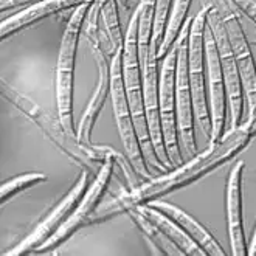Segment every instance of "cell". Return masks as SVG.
<instances>
[{"mask_svg": "<svg viewBox=\"0 0 256 256\" xmlns=\"http://www.w3.org/2000/svg\"><path fill=\"white\" fill-rule=\"evenodd\" d=\"M252 140L253 138L244 122L238 128H230L228 132L222 135L220 140L208 143L204 152L194 156L190 160H185L180 166H176L168 172L142 182L126 194L112 199L109 204L98 206L94 216L90 218L88 225L104 222L120 213H128L130 208L137 205L149 204L180 188L190 186L216 168L233 160L239 152L247 149Z\"/></svg>", "mask_w": 256, "mask_h": 256, "instance_id": "cell-1", "label": "cell"}, {"mask_svg": "<svg viewBox=\"0 0 256 256\" xmlns=\"http://www.w3.org/2000/svg\"><path fill=\"white\" fill-rule=\"evenodd\" d=\"M123 74H124V87L129 101V108L135 130L138 135V142L143 150V157L149 170L154 172L164 174L171 171L160 162L150 134L148 128V120L144 114V96H143V70L142 59L138 52V11L135 8L129 16V22L124 32V45H123Z\"/></svg>", "mask_w": 256, "mask_h": 256, "instance_id": "cell-2", "label": "cell"}, {"mask_svg": "<svg viewBox=\"0 0 256 256\" xmlns=\"http://www.w3.org/2000/svg\"><path fill=\"white\" fill-rule=\"evenodd\" d=\"M0 92L2 96L11 102L14 108H18L20 112H24L30 120L44 130V134L56 144L61 148L64 154H67L70 158L78 162L81 166L87 168L88 171L95 170L96 163H102L112 152V148L109 146H86L80 143L76 138H73L72 135L66 132L61 122L53 120L47 112H44L38 104L30 100L28 96L19 94L18 90H14L11 86H8L4 80L0 81Z\"/></svg>", "mask_w": 256, "mask_h": 256, "instance_id": "cell-3", "label": "cell"}, {"mask_svg": "<svg viewBox=\"0 0 256 256\" xmlns=\"http://www.w3.org/2000/svg\"><path fill=\"white\" fill-rule=\"evenodd\" d=\"M92 2L82 4L74 8L66 25L61 48H59L56 66V106L58 118L68 135L76 138V126L73 122V88H74V67H76V52L82 33L86 16Z\"/></svg>", "mask_w": 256, "mask_h": 256, "instance_id": "cell-4", "label": "cell"}, {"mask_svg": "<svg viewBox=\"0 0 256 256\" xmlns=\"http://www.w3.org/2000/svg\"><path fill=\"white\" fill-rule=\"evenodd\" d=\"M110 98L114 106V115L116 122V129L120 134V140L123 143L124 154L128 157L129 164L134 168L142 180H150V174L148 164L143 157V150L138 142V135L135 130V124L132 120L129 101L124 87V74H123V48H118L110 61Z\"/></svg>", "mask_w": 256, "mask_h": 256, "instance_id": "cell-5", "label": "cell"}, {"mask_svg": "<svg viewBox=\"0 0 256 256\" xmlns=\"http://www.w3.org/2000/svg\"><path fill=\"white\" fill-rule=\"evenodd\" d=\"M192 18L186 19L180 34L176 40L177 45V66H176V108H177V132L184 162L190 160L198 152V143L194 135V104L188 73V47L190 30Z\"/></svg>", "mask_w": 256, "mask_h": 256, "instance_id": "cell-6", "label": "cell"}, {"mask_svg": "<svg viewBox=\"0 0 256 256\" xmlns=\"http://www.w3.org/2000/svg\"><path fill=\"white\" fill-rule=\"evenodd\" d=\"M204 8L196 14L190 30V47H188V73L194 104L196 123L199 124L202 134L210 140L212 135V116L206 104V64H205V28L208 4L202 0Z\"/></svg>", "mask_w": 256, "mask_h": 256, "instance_id": "cell-7", "label": "cell"}, {"mask_svg": "<svg viewBox=\"0 0 256 256\" xmlns=\"http://www.w3.org/2000/svg\"><path fill=\"white\" fill-rule=\"evenodd\" d=\"M208 2L218 10L224 26L227 30L228 40L232 44V50L240 74V81H242L247 104V120H250L256 114V62L252 54L250 42L242 20H240V14L230 0H208Z\"/></svg>", "mask_w": 256, "mask_h": 256, "instance_id": "cell-8", "label": "cell"}, {"mask_svg": "<svg viewBox=\"0 0 256 256\" xmlns=\"http://www.w3.org/2000/svg\"><path fill=\"white\" fill-rule=\"evenodd\" d=\"M116 150L114 149L109 154V157L101 163V166L94 178V182L90 184L82 196V199L78 202V205L74 206V210L70 213V216L66 219V222L59 227L42 246L38 247L34 253H44V252H50L58 247H61L66 240H68L74 233L80 228H82L84 225H88L90 218L94 216L96 212V208L100 206V202L102 199L104 192L108 191L110 178L114 174L115 168V157H116Z\"/></svg>", "mask_w": 256, "mask_h": 256, "instance_id": "cell-9", "label": "cell"}, {"mask_svg": "<svg viewBox=\"0 0 256 256\" xmlns=\"http://www.w3.org/2000/svg\"><path fill=\"white\" fill-rule=\"evenodd\" d=\"M208 4V14H206V24L212 30L214 36L219 59H220V67L224 73V81H225V90H227V104L230 110V126L238 128L244 120V88L242 81H240V74L238 70L236 59L232 50V44L228 40L227 30L224 26V22L219 16L218 10Z\"/></svg>", "mask_w": 256, "mask_h": 256, "instance_id": "cell-10", "label": "cell"}, {"mask_svg": "<svg viewBox=\"0 0 256 256\" xmlns=\"http://www.w3.org/2000/svg\"><path fill=\"white\" fill-rule=\"evenodd\" d=\"M176 66H177V45L162 59V70L158 78V108L163 142L172 168L184 163L182 150L177 132V108H176Z\"/></svg>", "mask_w": 256, "mask_h": 256, "instance_id": "cell-11", "label": "cell"}, {"mask_svg": "<svg viewBox=\"0 0 256 256\" xmlns=\"http://www.w3.org/2000/svg\"><path fill=\"white\" fill-rule=\"evenodd\" d=\"M88 178H90L88 171H82L76 180V184H74L64 198L50 210L47 216H45L33 228V232L30 233L24 240H20L18 246H14L11 250L5 252L4 254L20 256V254L34 253L38 250V247L42 246L45 240H47L66 222V219L70 216L74 206H76L78 202L82 199V196L88 186Z\"/></svg>", "mask_w": 256, "mask_h": 256, "instance_id": "cell-12", "label": "cell"}, {"mask_svg": "<svg viewBox=\"0 0 256 256\" xmlns=\"http://www.w3.org/2000/svg\"><path fill=\"white\" fill-rule=\"evenodd\" d=\"M205 64L210 92V116H212V135L208 143H214L225 134V120H227V90H225L224 73L214 36L208 24L205 28Z\"/></svg>", "mask_w": 256, "mask_h": 256, "instance_id": "cell-13", "label": "cell"}, {"mask_svg": "<svg viewBox=\"0 0 256 256\" xmlns=\"http://www.w3.org/2000/svg\"><path fill=\"white\" fill-rule=\"evenodd\" d=\"M246 163L238 160L232 168L227 188H225V202H227V232L233 256H246L247 244L244 234V214H242V174Z\"/></svg>", "mask_w": 256, "mask_h": 256, "instance_id": "cell-14", "label": "cell"}, {"mask_svg": "<svg viewBox=\"0 0 256 256\" xmlns=\"http://www.w3.org/2000/svg\"><path fill=\"white\" fill-rule=\"evenodd\" d=\"M87 2H92V0H45V2L40 4L30 5L22 11L16 12L14 16L5 18L0 22V38H2V40H5L22 32V30L33 26L45 18L74 10Z\"/></svg>", "mask_w": 256, "mask_h": 256, "instance_id": "cell-15", "label": "cell"}, {"mask_svg": "<svg viewBox=\"0 0 256 256\" xmlns=\"http://www.w3.org/2000/svg\"><path fill=\"white\" fill-rule=\"evenodd\" d=\"M149 205L162 212L163 214H166L170 219H172L180 228H182L192 240H196L210 256H227V252L224 250V247L218 242L216 238L210 233L204 225L196 220L192 216H190L186 212H184L182 208H178L170 202L164 200H152L149 202Z\"/></svg>", "mask_w": 256, "mask_h": 256, "instance_id": "cell-16", "label": "cell"}, {"mask_svg": "<svg viewBox=\"0 0 256 256\" xmlns=\"http://www.w3.org/2000/svg\"><path fill=\"white\" fill-rule=\"evenodd\" d=\"M134 208H137L146 219H149L157 228H160L164 234H166L172 240V242L184 252V254H188V256H206V252L198 242H196V240H192L166 214H163L162 212H158V210L152 208L149 204H142V205H137Z\"/></svg>", "mask_w": 256, "mask_h": 256, "instance_id": "cell-17", "label": "cell"}, {"mask_svg": "<svg viewBox=\"0 0 256 256\" xmlns=\"http://www.w3.org/2000/svg\"><path fill=\"white\" fill-rule=\"evenodd\" d=\"M128 214L135 222V225L138 227V230L142 232V234L148 240L150 248H156L154 253L166 254V256H184V252L180 250L160 228H157L152 222H150L149 219H146L137 208H130L128 212Z\"/></svg>", "mask_w": 256, "mask_h": 256, "instance_id": "cell-18", "label": "cell"}, {"mask_svg": "<svg viewBox=\"0 0 256 256\" xmlns=\"http://www.w3.org/2000/svg\"><path fill=\"white\" fill-rule=\"evenodd\" d=\"M192 0H174L172 2V8H171V14H170V20H168V26H166V33H164L163 42L158 48L157 53V61L162 62V59L166 56V53L172 48V45L176 44L180 30H182L184 24L188 19V12L191 8Z\"/></svg>", "mask_w": 256, "mask_h": 256, "instance_id": "cell-19", "label": "cell"}, {"mask_svg": "<svg viewBox=\"0 0 256 256\" xmlns=\"http://www.w3.org/2000/svg\"><path fill=\"white\" fill-rule=\"evenodd\" d=\"M47 176L40 172H32V174H24L16 178H11L8 182H4L0 186V204H5L6 200L12 199L14 196L20 191H25L32 186H36L42 182H47Z\"/></svg>", "mask_w": 256, "mask_h": 256, "instance_id": "cell-20", "label": "cell"}, {"mask_svg": "<svg viewBox=\"0 0 256 256\" xmlns=\"http://www.w3.org/2000/svg\"><path fill=\"white\" fill-rule=\"evenodd\" d=\"M172 2L174 0H157L156 19H154V34H152V44H150V56H152L154 59H157L158 48L163 42L164 33H166Z\"/></svg>", "mask_w": 256, "mask_h": 256, "instance_id": "cell-21", "label": "cell"}, {"mask_svg": "<svg viewBox=\"0 0 256 256\" xmlns=\"http://www.w3.org/2000/svg\"><path fill=\"white\" fill-rule=\"evenodd\" d=\"M239 14H244L252 24L256 25V0H230Z\"/></svg>", "mask_w": 256, "mask_h": 256, "instance_id": "cell-22", "label": "cell"}, {"mask_svg": "<svg viewBox=\"0 0 256 256\" xmlns=\"http://www.w3.org/2000/svg\"><path fill=\"white\" fill-rule=\"evenodd\" d=\"M40 2H45V0H0V11H2V14H5L10 10L26 8L30 5L40 4Z\"/></svg>", "mask_w": 256, "mask_h": 256, "instance_id": "cell-23", "label": "cell"}, {"mask_svg": "<svg viewBox=\"0 0 256 256\" xmlns=\"http://www.w3.org/2000/svg\"><path fill=\"white\" fill-rule=\"evenodd\" d=\"M247 254L248 256H256V225H254L253 233H252V240H250L248 248H247Z\"/></svg>", "mask_w": 256, "mask_h": 256, "instance_id": "cell-24", "label": "cell"}, {"mask_svg": "<svg viewBox=\"0 0 256 256\" xmlns=\"http://www.w3.org/2000/svg\"><path fill=\"white\" fill-rule=\"evenodd\" d=\"M244 123H246L247 128H248V132H250V135H252V138H254V137H256V114H254L250 120H246Z\"/></svg>", "mask_w": 256, "mask_h": 256, "instance_id": "cell-25", "label": "cell"}, {"mask_svg": "<svg viewBox=\"0 0 256 256\" xmlns=\"http://www.w3.org/2000/svg\"><path fill=\"white\" fill-rule=\"evenodd\" d=\"M118 5H120V10L126 11L128 6H129V0H118Z\"/></svg>", "mask_w": 256, "mask_h": 256, "instance_id": "cell-26", "label": "cell"}]
</instances>
